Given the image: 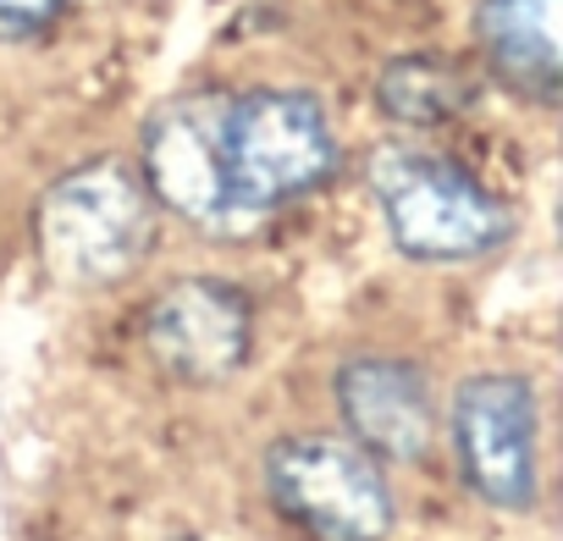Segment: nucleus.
Returning <instances> with one entry per match:
<instances>
[{
	"label": "nucleus",
	"instance_id": "nucleus-1",
	"mask_svg": "<svg viewBox=\"0 0 563 541\" xmlns=\"http://www.w3.org/2000/svg\"><path fill=\"white\" fill-rule=\"evenodd\" d=\"M338 172L327 106L305 89H194L144 128V188L177 221L243 238Z\"/></svg>",
	"mask_w": 563,
	"mask_h": 541
},
{
	"label": "nucleus",
	"instance_id": "nucleus-2",
	"mask_svg": "<svg viewBox=\"0 0 563 541\" xmlns=\"http://www.w3.org/2000/svg\"><path fill=\"white\" fill-rule=\"evenodd\" d=\"M365 177H371V194L382 205L393 243L409 260H426V265L481 260L514 232L508 205L448 155L393 144L371 155Z\"/></svg>",
	"mask_w": 563,
	"mask_h": 541
},
{
	"label": "nucleus",
	"instance_id": "nucleus-3",
	"mask_svg": "<svg viewBox=\"0 0 563 541\" xmlns=\"http://www.w3.org/2000/svg\"><path fill=\"white\" fill-rule=\"evenodd\" d=\"M40 254L62 283H117L150 254L155 238V199L139 172L100 155L67 177H56L34 216Z\"/></svg>",
	"mask_w": 563,
	"mask_h": 541
},
{
	"label": "nucleus",
	"instance_id": "nucleus-4",
	"mask_svg": "<svg viewBox=\"0 0 563 541\" xmlns=\"http://www.w3.org/2000/svg\"><path fill=\"white\" fill-rule=\"evenodd\" d=\"M265 492L316 541H387L393 530V492L382 459L354 437L332 431H294L265 453Z\"/></svg>",
	"mask_w": 563,
	"mask_h": 541
},
{
	"label": "nucleus",
	"instance_id": "nucleus-5",
	"mask_svg": "<svg viewBox=\"0 0 563 541\" xmlns=\"http://www.w3.org/2000/svg\"><path fill=\"white\" fill-rule=\"evenodd\" d=\"M541 409L525 376L481 371L459 382L453 393V453L464 470V486L486 497L492 508L525 514L541 497Z\"/></svg>",
	"mask_w": 563,
	"mask_h": 541
},
{
	"label": "nucleus",
	"instance_id": "nucleus-6",
	"mask_svg": "<svg viewBox=\"0 0 563 541\" xmlns=\"http://www.w3.org/2000/svg\"><path fill=\"white\" fill-rule=\"evenodd\" d=\"M254 310L221 277H183L155 294L144 316V343L166 376L183 387H216L249 360Z\"/></svg>",
	"mask_w": 563,
	"mask_h": 541
},
{
	"label": "nucleus",
	"instance_id": "nucleus-7",
	"mask_svg": "<svg viewBox=\"0 0 563 541\" xmlns=\"http://www.w3.org/2000/svg\"><path fill=\"white\" fill-rule=\"evenodd\" d=\"M332 398H338L349 437L360 448H371L376 459L415 464L431 453L437 404H431V382L420 365L393 360V354H360L338 371Z\"/></svg>",
	"mask_w": 563,
	"mask_h": 541
},
{
	"label": "nucleus",
	"instance_id": "nucleus-8",
	"mask_svg": "<svg viewBox=\"0 0 563 541\" xmlns=\"http://www.w3.org/2000/svg\"><path fill=\"white\" fill-rule=\"evenodd\" d=\"M475 34L486 67L525 100L552 106L563 89V40H558V0H481Z\"/></svg>",
	"mask_w": 563,
	"mask_h": 541
},
{
	"label": "nucleus",
	"instance_id": "nucleus-9",
	"mask_svg": "<svg viewBox=\"0 0 563 541\" xmlns=\"http://www.w3.org/2000/svg\"><path fill=\"white\" fill-rule=\"evenodd\" d=\"M376 100L404 128H442L475 106V84L448 56H398L376 78Z\"/></svg>",
	"mask_w": 563,
	"mask_h": 541
},
{
	"label": "nucleus",
	"instance_id": "nucleus-10",
	"mask_svg": "<svg viewBox=\"0 0 563 541\" xmlns=\"http://www.w3.org/2000/svg\"><path fill=\"white\" fill-rule=\"evenodd\" d=\"M67 7H73V0H0V40H34Z\"/></svg>",
	"mask_w": 563,
	"mask_h": 541
}]
</instances>
